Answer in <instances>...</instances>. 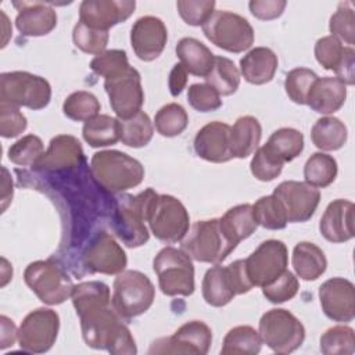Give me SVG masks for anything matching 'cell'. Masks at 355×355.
Returning a JSON list of instances; mask_svg holds the SVG:
<instances>
[{
  "label": "cell",
  "mask_w": 355,
  "mask_h": 355,
  "mask_svg": "<svg viewBox=\"0 0 355 355\" xmlns=\"http://www.w3.org/2000/svg\"><path fill=\"white\" fill-rule=\"evenodd\" d=\"M83 341L94 349H105L112 355H135V338L112 304H101L78 313Z\"/></svg>",
  "instance_id": "6da1fadb"
},
{
  "label": "cell",
  "mask_w": 355,
  "mask_h": 355,
  "mask_svg": "<svg viewBox=\"0 0 355 355\" xmlns=\"http://www.w3.org/2000/svg\"><path fill=\"white\" fill-rule=\"evenodd\" d=\"M90 172L94 180L110 193H122L137 187L144 179V166L136 158L118 150L93 154Z\"/></svg>",
  "instance_id": "7a4b0ae2"
},
{
  "label": "cell",
  "mask_w": 355,
  "mask_h": 355,
  "mask_svg": "<svg viewBox=\"0 0 355 355\" xmlns=\"http://www.w3.org/2000/svg\"><path fill=\"white\" fill-rule=\"evenodd\" d=\"M157 193L148 187L137 196H123L118 198L114 212V230L126 247L136 248L150 239L146 227L148 209Z\"/></svg>",
  "instance_id": "3957f363"
},
{
  "label": "cell",
  "mask_w": 355,
  "mask_h": 355,
  "mask_svg": "<svg viewBox=\"0 0 355 355\" xmlns=\"http://www.w3.org/2000/svg\"><path fill=\"white\" fill-rule=\"evenodd\" d=\"M155 298V287L140 270H122L112 283L111 304L123 320L147 312Z\"/></svg>",
  "instance_id": "277c9868"
},
{
  "label": "cell",
  "mask_w": 355,
  "mask_h": 355,
  "mask_svg": "<svg viewBox=\"0 0 355 355\" xmlns=\"http://www.w3.org/2000/svg\"><path fill=\"white\" fill-rule=\"evenodd\" d=\"M153 269L158 277L162 294L168 297H189L194 293L193 259L182 248L164 247L153 261Z\"/></svg>",
  "instance_id": "5b68a950"
},
{
  "label": "cell",
  "mask_w": 355,
  "mask_h": 355,
  "mask_svg": "<svg viewBox=\"0 0 355 355\" xmlns=\"http://www.w3.org/2000/svg\"><path fill=\"white\" fill-rule=\"evenodd\" d=\"M237 245L232 243L219 225V219L197 220L182 240V250L191 259L205 263H220Z\"/></svg>",
  "instance_id": "8992f818"
},
{
  "label": "cell",
  "mask_w": 355,
  "mask_h": 355,
  "mask_svg": "<svg viewBox=\"0 0 355 355\" xmlns=\"http://www.w3.org/2000/svg\"><path fill=\"white\" fill-rule=\"evenodd\" d=\"M252 287L245 272L244 259H237L227 266L216 263L209 268L204 275L201 291L208 305L220 308L227 305L236 295L251 291Z\"/></svg>",
  "instance_id": "52a82bcc"
},
{
  "label": "cell",
  "mask_w": 355,
  "mask_h": 355,
  "mask_svg": "<svg viewBox=\"0 0 355 355\" xmlns=\"http://www.w3.org/2000/svg\"><path fill=\"white\" fill-rule=\"evenodd\" d=\"M25 284L47 305H60L72 294L73 283L65 269L53 259L31 262L24 270Z\"/></svg>",
  "instance_id": "ba28073f"
},
{
  "label": "cell",
  "mask_w": 355,
  "mask_h": 355,
  "mask_svg": "<svg viewBox=\"0 0 355 355\" xmlns=\"http://www.w3.org/2000/svg\"><path fill=\"white\" fill-rule=\"evenodd\" d=\"M50 100L51 86L44 78L26 71L3 72L0 75V103L37 111L47 107Z\"/></svg>",
  "instance_id": "9c48e42d"
},
{
  "label": "cell",
  "mask_w": 355,
  "mask_h": 355,
  "mask_svg": "<svg viewBox=\"0 0 355 355\" xmlns=\"http://www.w3.org/2000/svg\"><path fill=\"white\" fill-rule=\"evenodd\" d=\"M201 28L212 44L229 53H243L254 44L251 24L244 17L227 10H215Z\"/></svg>",
  "instance_id": "30bf717a"
},
{
  "label": "cell",
  "mask_w": 355,
  "mask_h": 355,
  "mask_svg": "<svg viewBox=\"0 0 355 355\" xmlns=\"http://www.w3.org/2000/svg\"><path fill=\"white\" fill-rule=\"evenodd\" d=\"M258 333L262 343L277 354L294 352L305 340V327L301 320L283 308L266 311L259 319Z\"/></svg>",
  "instance_id": "8fae6325"
},
{
  "label": "cell",
  "mask_w": 355,
  "mask_h": 355,
  "mask_svg": "<svg viewBox=\"0 0 355 355\" xmlns=\"http://www.w3.org/2000/svg\"><path fill=\"white\" fill-rule=\"evenodd\" d=\"M147 223L158 240L173 244L187 234L190 216L180 200L169 194H157L151 201Z\"/></svg>",
  "instance_id": "7c38bea8"
},
{
  "label": "cell",
  "mask_w": 355,
  "mask_h": 355,
  "mask_svg": "<svg viewBox=\"0 0 355 355\" xmlns=\"http://www.w3.org/2000/svg\"><path fill=\"white\" fill-rule=\"evenodd\" d=\"M60 330V316L51 308L31 311L18 327L19 348L29 354L47 352L55 343Z\"/></svg>",
  "instance_id": "4fadbf2b"
},
{
  "label": "cell",
  "mask_w": 355,
  "mask_h": 355,
  "mask_svg": "<svg viewBox=\"0 0 355 355\" xmlns=\"http://www.w3.org/2000/svg\"><path fill=\"white\" fill-rule=\"evenodd\" d=\"M244 265L251 284L263 287L287 270L288 250L280 240H265L244 259Z\"/></svg>",
  "instance_id": "5bb4252c"
},
{
  "label": "cell",
  "mask_w": 355,
  "mask_h": 355,
  "mask_svg": "<svg viewBox=\"0 0 355 355\" xmlns=\"http://www.w3.org/2000/svg\"><path fill=\"white\" fill-rule=\"evenodd\" d=\"M104 89L118 119H128L141 111L144 103L141 76L133 67L104 79Z\"/></svg>",
  "instance_id": "9a60e30c"
},
{
  "label": "cell",
  "mask_w": 355,
  "mask_h": 355,
  "mask_svg": "<svg viewBox=\"0 0 355 355\" xmlns=\"http://www.w3.org/2000/svg\"><path fill=\"white\" fill-rule=\"evenodd\" d=\"M212 344V330L201 320L182 324L172 336L155 340L148 354H190L205 355Z\"/></svg>",
  "instance_id": "2e32d148"
},
{
  "label": "cell",
  "mask_w": 355,
  "mask_h": 355,
  "mask_svg": "<svg viewBox=\"0 0 355 355\" xmlns=\"http://www.w3.org/2000/svg\"><path fill=\"white\" fill-rule=\"evenodd\" d=\"M273 196L280 201L287 220L291 223H302L309 220L320 201L319 189L306 182L284 180L273 190Z\"/></svg>",
  "instance_id": "e0dca14e"
},
{
  "label": "cell",
  "mask_w": 355,
  "mask_h": 355,
  "mask_svg": "<svg viewBox=\"0 0 355 355\" xmlns=\"http://www.w3.org/2000/svg\"><path fill=\"white\" fill-rule=\"evenodd\" d=\"M83 263L92 273L118 275L125 270L128 257L110 233L100 232L85 250Z\"/></svg>",
  "instance_id": "ac0fdd59"
},
{
  "label": "cell",
  "mask_w": 355,
  "mask_h": 355,
  "mask_svg": "<svg viewBox=\"0 0 355 355\" xmlns=\"http://www.w3.org/2000/svg\"><path fill=\"white\" fill-rule=\"evenodd\" d=\"M323 313L333 322L348 323L355 318V287L344 277L327 279L319 287Z\"/></svg>",
  "instance_id": "d6986e66"
},
{
  "label": "cell",
  "mask_w": 355,
  "mask_h": 355,
  "mask_svg": "<svg viewBox=\"0 0 355 355\" xmlns=\"http://www.w3.org/2000/svg\"><path fill=\"white\" fill-rule=\"evenodd\" d=\"M168 42V29L164 21L154 15H144L136 19L130 29V44L141 61L157 60Z\"/></svg>",
  "instance_id": "ffe728a7"
},
{
  "label": "cell",
  "mask_w": 355,
  "mask_h": 355,
  "mask_svg": "<svg viewBox=\"0 0 355 355\" xmlns=\"http://www.w3.org/2000/svg\"><path fill=\"white\" fill-rule=\"evenodd\" d=\"M135 8V0H85L79 6V21L90 28L108 31L126 21Z\"/></svg>",
  "instance_id": "44dd1931"
},
{
  "label": "cell",
  "mask_w": 355,
  "mask_h": 355,
  "mask_svg": "<svg viewBox=\"0 0 355 355\" xmlns=\"http://www.w3.org/2000/svg\"><path fill=\"white\" fill-rule=\"evenodd\" d=\"M354 55L355 50L329 35L315 43V58L327 71H334L345 85H354Z\"/></svg>",
  "instance_id": "7402d4cb"
},
{
  "label": "cell",
  "mask_w": 355,
  "mask_h": 355,
  "mask_svg": "<svg viewBox=\"0 0 355 355\" xmlns=\"http://www.w3.org/2000/svg\"><path fill=\"white\" fill-rule=\"evenodd\" d=\"M85 161L80 141L71 135H58L50 140L44 155L33 166L37 171L58 172L79 166Z\"/></svg>",
  "instance_id": "603a6c76"
},
{
  "label": "cell",
  "mask_w": 355,
  "mask_h": 355,
  "mask_svg": "<svg viewBox=\"0 0 355 355\" xmlns=\"http://www.w3.org/2000/svg\"><path fill=\"white\" fill-rule=\"evenodd\" d=\"M12 6L18 11L15 26L24 36H44L57 26V12L51 3L14 1Z\"/></svg>",
  "instance_id": "cb8c5ba5"
},
{
  "label": "cell",
  "mask_w": 355,
  "mask_h": 355,
  "mask_svg": "<svg viewBox=\"0 0 355 355\" xmlns=\"http://www.w3.org/2000/svg\"><path fill=\"white\" fill-rule=\"evenodd\" d=\"M196 154L214 164L227 162L233 158L230 151V125L219 121L204 125L194 137Z\"/></svg>",
  "instance_id": "d4e9b609"
},
{
  "label": "cell",
  "mask_w": 355,
  "mask_h": 355,
  "mask_svg": "<svg viewBox=\"0 0 355 355\" xmlns=\"http://www.w3.org/2000/svg\"><path fill=\"white\" fill-rule=\"evenodd\" d=\"M354 211L355 207L351 201L344 198L333 200L320 218V234L330 243H345L354 239Z\"/></svg>",
  "instance_id": "484cf974"
},
{
  "label": "cell",
  "mask_w": 355,
  "mask_h": 355,
  "mask_svg": "<svg viewBox=\"0 0 355 355\" xmlns=\"http://www.w3.org/2000/svg\"><path fill=\"white\" fill-rule=\"evenodd\" d=\"M347 98V85L337 76L318 78L308 94L306 105L318 114L330 115L338 111Z\"/></svg>",
  "instance_id": "4316f807"
},
{
  "label": "cell",
  "mask_w": 355,
  "mask_h": 355,
  "mask_svg": "<svg viewBox=\"0 0 355 355\" xmlns=\"http://www.w3.org/2000/svg\"><path fill=\"white\" fill-rule=\"evenodd\" d=\"M279 60L269 47H254L240 60V73L251 85L269 83L277 71Z\"/></svg>",
  "instance_id": "83f0119b"
},
{
  "label": "cell",
  "mask_w": 355,
  "mask_h": 355,
  "mask_svg": "<svg viewBox=\"0 0 355 355\" xmlns=\"http://www.w3.org/2000/svg\"><path fill=\"white\" fill-rule=\"evenodd\" d=\"M291 263L295 275L306 282L319 279L327 268V259L320 247L311 241H300L293 250Z\"/></svg>",
  "instance_id": "f1b7e54d"
},
{
  "label": "cell",
  "mask_w": 355,
  "mask_h": 355,
  "mask_svg": "<svg viewBox=\"0 0 355 355\" xmlns=\"http://www.w3.org/2000/svg\"><path fill=\"white\" fill-rule=\"evenodd\" d=\"M176 55L187 73L205 78L212 65L215 55L200 40L194 37H182L176 44Z\"/></svg>",
  "instance_id": "f546056e"
},
{
  "label": "cell",
  "mask_w": 355,
  "mask_h": 355,
  "mask_svg": "<svg viewBox=\"0 0 355 355\" xmlns=\"http://www.w3.org/2000/svg\"><path fill=\"white\" fill-rule=\"evenodd\" d=\"M262 126L255 116L244 115L230 126V151L233 158H247L259 146Z\"/></svg>",
  "instance_id": "4dcf8cb0"
},
{
  "label": "cell",
  "mask_w": 355,
  "mask_h": 355,
  "mask_svg": "<svg viewBox=\"0 0 355 355\" xmlns=\"http://www.w3.org/2000/svg\"><path fill=\"white\" fill-rule=\"evenodd\" d=\"M219 225L225 236L237 245L240 241L250 237L258 227L252 214V204H239L232 207L222 218H219Z\"/></svg>",
  "instance_id": "1f68e13d"
},
{
  "label": "cell",
  "mask_w": 355,
  "mask_h": 355,
  "mask_svg": "<svg viewBox=\"0 0 355 355\" xmlns=\"http://www.w3.org/2000/svg\"><path fill=\"white\" fill-rule=\"evenodd\" d=\"M347 126L336 116H322L311 129V140L322 151L340 150L347 143Z\"/></svg>",
  "instance_id": "d6a6232c"
},
{
  "label": "cell",
  "mask_w": 355,
  "mask_h": 355,
  "mask_svg": "<svg viewBox=\"0 0 355 355\" xmlns=\"http://www.w3.org/2000/svg\"><path fill=\"white\" fill-rule=\"evenodd\" d=\"M82 136L90 147H108L119 141V119L98 114L85 122Z\"/></svg>",
  "instance_id": "836d02e7"
},
{
  "label": "cell",
  "mask_w": 355,
  "mask_h": 355,
  "mask_svg": "<svg viewBox=\"0 0 355 355\" xmlns=\"http://www.w3.org/2000/svg\"><path fill=\"white\" fill-rule=\"evenodd\" d=\"M262 340L259 333L248 324L230 329L223 337L222 355H255L261 351Z\"/></svg>",
  "instance_id": "e575fe53"
},
{
  "label": "cell",
  "mask_w": 355,
  "mask_h": 355,
  "mask_svg": "<svg viewBox=\"0 0 355 355\" xmlns=\"http://www.w3.org/2000/svg\"><path fill=\"white\" fill-rule=\"evenodd\" d=\"M153 135V122L144 111H139L128 119H119V141L128 147H144L151 141Z\"/></svg>",
  "instance_id": "d590c367"
},
{
  "label": "cell",
  "mask_w": 355,
  "mask_h": 355,
  "mask_svg": "<svg viewBox=\"0 0 355 355\" xmlns=\"http://www.w3.org/2000/svg\"><path fill=\"white\" fill-rule=\"evenodd\" d=\"M338 166L333 155L326 153H313L304 165L305 182L316 189L330 186L337 178Z\"/></svg>",
  "instance_id": "8d00e7d4"
},
{
  "label": "cell",
  "mask_w": 355,
  "mask_h": 355,
  "mask_svg": "<svg viewBox=\"0 0 355 355\" xmlns=\"http://www.w3.org/2000/svg\"><path fill=\"white\" fill-rule=\"evenodd\" d=\"M204 79L220 96H230L240 86V71L230 58L215 55L214 65Z\"/></svg>",
  "instance_id": "74e56055"
},
{
  "label": "cell",
  "mask_w": 355,
  "mask_h": 355,
  "mask_svg": "<svg viewBox=\"0 0 355 355\" xmlns=\"http://www.w3.org/2000/svg\"><path fill=\"white\" fill-rule=\"evenodd\" d=\"M72 305L76 311V315L101 305V304H110L111 302V291L110 287L98 280H90V282H82L72 288Z\"/></svg>",
  "instance_id": "f35d334b"
},
{
  "label": "cell",
  "mask_w": 355,
  "mask_h": 355,
  "mask_svg": "<svg viewBox=\"0 0 355 355\" xmlns=\"http://www.w3.org/2000/svg\"><path fill=\"white\" fill-rule=\"evenodd\" d=\"M266 146L286 164L302 153L304 135L294 128H280L270 135Z\"/></svg>",
  "instance_id": "ab89813d"
},
{
  "label": "cell",
  "mask_w": 355,
  "mask_h": 355,
  "mask_svg": "<svg viewBox=\"0 0 355 355\" xmlns=\"http://www.w3.org/2000/svg\"><path fill=\"white\" fill-rule=\"evenodd\" d=\"M252 214L258 226L268 230H282L288 223L284 208L273 194L258 198L252 204Z\"/></svg>",
  "instance_id": "60d3db41"
},
{
  "label": "cell",
  "mask_w": 355,
  "mask_h": 355,
  "mask_svg": "<svg viewBox=\"0 0 355 355\" xmlns=\"http://www.w3.org/2000/svg\"><path fill=\"white\" fill-rule=\"evenodd\" d=\"M154 125L161 136L175 137L183 133L187 128L189 115L180 104L169 103L157 111L154 116Z\"/></svg>",
  "instance_id": "b9f144b4"
},
{
  "label": "cell",
  "mask_w": 355,
  "mask_h": 355,
  "mask_svg": "<svg viewBox=\"0 0 355 355\" xmlns=\"http://www.w3.org/2000/svg\"><path fill=\"white\" fill-rule=\"evenodd\" d=\"M100 101L97 97L86 90L71 93L62 104V112L67 118L76 122H86L100 112Z\"/></svg>",
  "instance_id": "7bdbcfd3"
},
{
  "label": "cell",
  "mask_w": 355,
  "mask_h": 355,
  "mask_svg": "<svg viewBox=\"0 0 355 355\" xmlns=\"http://www.w3.org/2000/svg\"><path fill=\"white\" fill-rule=\"evenodd\" d=\"M320 351L324 355H351L355 352L354 329L345 324L329 327L320 336Z\"/></svg>",
  "instance_id": "ee69618b"
},
{
  "label": "cell",
  "mask_w": 355,
  "mask_h": 355,
  "mask_svg": "<svg viewBox=\"0 0 355 355\" xmlns=\"http://www.w3.org/2000/svg\"><path fill=\"white\" fill-rule=\"evenodd\" d=\"M44 155V146L39 136L26 135L8 148V159L19 166H35Z\"/></svg>",
  "instance_id": "f6af8a7d"
},
{
  "label": "cell",
  "mask_w": 355,
  "mask_h": 355,
  "mask_svg": "<svg viewBox=\"0 0 355 355\" xmlns=\"http://www.w3.org/2000/svg\"><path fill=\"white\" fill-rule=\"evenodd\" d=\"M110 33L108 31H100L87 26L82 21H78L72 31L73 44L86 54H101L105 51L108 44Z\"/></svg>",
  "instance_id": "bcb514c9"
},
{
  "label": "cell",
  "mask_w": 355,
  "mask_h": 355,
  "mask_svg": "<svg viewBox=\"0 0 355 355\" xmlns=\"http://www.w3.org/2000/svg\"><path fill=\"white\" fill-rule=\"evenodd\" d=\"M318 78L319 76L312 69H308L304 67L291 69L286 75V80H284L286 94L293 103L300 105H306L309 90Z\"/></svg>",
  "instance_id": "7dc6e473"
},
{
  "label": "cell",
  "mask_w": 355,
  "mask_h": 355,
  "mask_svg": "<svg viewBox=\"0 0 355 355\" xmlns=\"http://www.w3.org/2000/svg\"><path fill=\"white\" fill-rule=\"evenodd\" d=\"M284 162L266 146L257 148L250 164L252 176L261 182H270L276 179L283 171Z\"/></svg>",
  "instance_id": "c3c4849f"
},
{
  "label": "cell",
  "mask_w": 355,
  "mask_h": 355,
  "mask_svg": "<svg viewBox=\"0 0 355 355\" xmlns=\"http://www.w3.org/2000/svg\"><path fill=\"white\" fill-rule=\"evenodd\" d=\"M329 31L331 36L352 47L355 43V12L348 1L340 3L336 12L330 17Z\"/></svg>",
  "instance_id": "681fc988"
},
{
  "label": "cell",
  "mask_w": 355,
  "mask_h": 355,
  "mask_svg": "<svg viewBox=\"0 0 355 355\" xmlns=\"http://www.w3.org/2000/svg\"><path fill=\"white\" fill-rule=\"evenodd\" d=\"M298 290L300 282L297 276L290 270H284L279 277L262 287V294L269 302L282 304L293 300Z\"/></svg>",
  "instance_id": "f907efd6"
},
{
  "label": "cell",
  "mask_w": 355,
  "mask_h": 355,
  "mask_svg": "<svg viewBox=\"0 0 355 355\" xmlns=\"http://www.w3.org/2000/svg\"><path fill=\"white\" fill-rule=\"evenodd\" d=\"M129 61L125 50L119 49H112V50H105L101 54L96 55L90 61V69L98 75L103 76L104 79L111 78L126 68H129Z\"/></svg>",
  "instance_id": "816d5d0a"
},
{
  "label": "cell",
  "mask_w": 355,
  "mask_h": 355,
  "mask_svg": "<svg viewBox=\"0 0 355 355\" xmlns=\"http://www.w3.org/2000/svg\"><path fill=\"white\" fill-rule=\"evenodd\" d=\"M189 104L198 112H211L222 107L220 94L208 83H193L187 89Z\"/></svg>",
  "instance_id": "f5cc1de1"
},
{
  "label": "cell",
  "mask_w": 355,
  "mask_h": 355,
  "mask_svg": "<svg viewBox=\"0 0 355 355\" xmlns=\"http://www.w3.org/2000/svg\"><path fill=\"white\" fill-rule=\"evenodd\" d=\"M176 8L180 18L191 26H202L215 11L214 0H179Z\"/></svg>",
  "instance_id": "db71d44e"
},
{
  "label": "cell",
  "mask_w": 355,
  "mask_h": 355,
  "mask_svg": "<svg viewBox=\"0 0 355 355\" xmlns=\"http://www.w3.org/2000/svg\"><path fill=\"white\" fill-rule=\"evenodd\" d=\"M28 126L26 116L18 107L0 103V135L4 139H12L19 136Z\"/></svg>",
  "instance_id": "11a10c76"
},
{
  "label": "cell",
  "mask_w": 355,
  "mask_h": 355,
  "mask_svg": "<svg viewBox=\"0 0 355 355\" xmlns=\"http://www.w3.org/2000/svg\"><path fill=\"white\" fill-rule=\"evenodd\" d=\"M287 6V1L284 0H251L248 3V8L251 14L262 21H270L279 18L284 8Z\"/></svg>",
  "instance_id": "9f6ffc18"
},
{
  "label": "cell",
  "mask_w": 355,
  "mask_h": 355,
  "mask_svg": "<svg viewBox=\"0 0 355 355\" xmlns=\"http://www.w3.org/2000/svg\"><path fill=\"white\" fill-rule=\"evenodd\" d=\"M187 71L184 69V67L179 62V64H175L171 69V73H169V79H168V86H169V93L173 96V97H178L183 89L186 87L187 85Z\"/></svg>",
  "instance_id": "6f0895ef"
},
{
  "label": "cell",
  "mask_w": 355,
  "mask_h": 355,
  "mask_svg": "<svg viewBox=\"0 0 355 355\" xmlns=\"http://www.w3.org/2000/svg\"><path fill=\"white\" fill-rule=\"evenodd\" d=\"M0 322H1V349L8 348L10 345H14L15 340L18 338V329L15 327L14 322L11 319H8L6 315L0 316Z\"/></svg>",
  "instance_id": "680465c9"
},
{
  "label": "cell",
  "mask_w": 355,
  "mask_h": 355,
  "mask_svg": "<svg viewBox=\"0 0 355 355\" xmlns=\"http://www.w3.org/2000/svg\"><path fill=\"white\" fill-rule=\"evenodd\" d=\"M1 171H3V180H1V187H3L1 189V202H3V207H1V209L6 211L8 202L12 198V180L10 179L8 171L4 166L1 168Z\"/></svg>",
  "instance_id": "91938a15"
}]
</instances>
